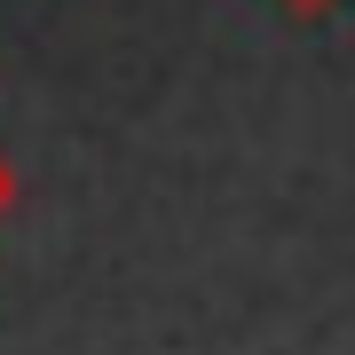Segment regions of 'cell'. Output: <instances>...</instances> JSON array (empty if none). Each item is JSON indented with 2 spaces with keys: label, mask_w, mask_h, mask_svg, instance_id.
<instances>
[{
  "label": "cell",
  "mask_w": 355,
  "mask_h": 355,
  "mask_svg": "<svg viewBox=\"0 0 355 355\" xmlns=\"http://www.w3.org/2000/svg\"><path fill=\"white\" fill-rule=\"evenodd\" d=\"M8 205H16V166H8V150H0V221H8Z\"/></svg>",
  "instance_id": "cell-1"
},
{
  "label": "cell",
  "mask_w": 355,
  "mask_h": 355,
  "mask_svg": "<svg viewBox=\"0 0 355 355\" xmlns=\"http://www.w3.org/2000/svg\"><path fill=\"white\" fill-rule=\"evenodd\" d=\"M277 8H292V16H331L340 0H277Z\"/></svg>",
  "instance_id": "cell-2"
}]
</instances>
